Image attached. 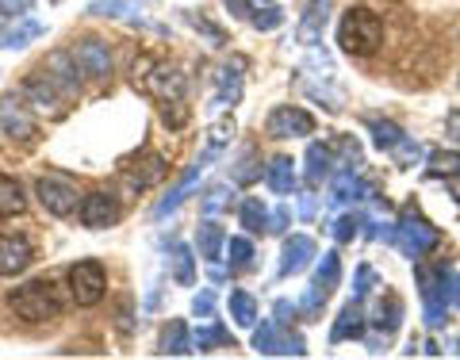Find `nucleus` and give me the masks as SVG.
<instances>
[{"instance_id":"47","label":"nucleus","mask_w":460,"mask_h":360,"mask_svg":"<svg viewBox=\"0 0 460 360\" xmlns=\"http://www.w3.org/2000/svg\"><path fill=\"white\" fill-rule=\"evenodd\" d=\"M192 311L199 314V319H211V314H215V292H211V287H204V292L192 299Z\"/></svg>"},{"instance_id":"19","label":"nucleus","mask_w":460,"mask_h":360,"mask_svg":"<svg viewBox=\"0 0 460 360\" xmlns=\"http://www.w3.org/2000/svg\"><path fill=\"white\" fill-rule=\"evenodd\" d=\"M314 257V241L307 234H292L284 241V253H280V277H296V272H304Z\"/></svg>"},{"instance_id":"14","label":"nucleus","mask_w":460,"mask_h":360,"mask_svg":"<svg viewBox=\"0 0 460 360\" xmlns=\"http://www.w3.org/2000/svg\"><path fill=\"white\" fill-rule=\"evenodd\" d=\"M89 12H93V16H104V20H119V23L154 27V31H162L157 23H150V20H146V8H142L138 0H93Z\"/></svg>"},{"instance_id":"3","label":"nucleus","mask_w":460,"mask_h":360,"mask_svg":"<svg viewBox=\"0 0 460 360\" xmlns=\"http://www.w3.org/2000/svg\"><path fill=\"white\" fill-rule=\"evenodd\" d=\"M8 307L16 311V319L31 322V326L35 322H50V319L62 314V303H58L50 280H31V284L16 287V292H8Z\"/></svg>"},{"instance_id":"33","label":"nucleus","mask_w":460,"mask_h":360,"mask_svg":"<svg viewBox=\"0 0 460 360\" xmlns=\"http://www.w3.org/2000/svg\"><path fill=\"white\" fill-rule=\"evenodd\" d=\"M211 345H230L234 349V338H230V329L226 326H204V329H196V338H192V353H208Z\"/></svg>"},{"instance_id":"23","label":"nucleus","mask_w":460,"mask_h":360,"mask_svg":"<svg viewBox=\"0 0 460 360\" xmlns=\"http://www.w3.org/2000/svg\"><path fill=\"white\" fill-rule=\"evenodd\" d=\"M42 31H47V27H42L39 20H31V16H16V23H12L4 35H0V47H4V50H23L27 42L42 39Z\"/></svg>"},{"instance_id":"21","label":"nucleus","mask_w":460,"mask_h":360,"mask_svg":"<svg viewBox=\"0 0 460 360\" xmlns=\"http://www.w3.org/2000/svg\"><path fill=\"white\" fill-rule=\"evenodd\" d=\"M334 146H323V142H311L307 146V184L319 189L323 180L334 177Z\"/></svg>"},{"instance_id":"54","label":"nucleus","mask_w":460,"mask_h":360,"mask_svg":"<svg viewBox=\"0 0 460 360\" xmlns=\"http://www.w3.org/2000/svg\"><path fill=\"white\" fill-rule=\"evenodd\" d=\"M445 127H449V138H456V142H460V108H453V111H449V119H445Z\"/></svg>"},{"instance_id":"34","label":"nucleus","mask_w":460,"mask_h":360,"mask_svg":"<svg viewBox=\"0 0 460 360\" xmlns=\"http://www.w3.org/2000/svg\"><path fill=\"white\" fill-rule=\"evenodd\" d=\"M169 265H172V280H177V284L189 287L196 280V261H192V250L189 246H172Z\"/></svg>"},{"instance_id":"45","label":"nucleus","mask_w":460,"mask_h":360,"mask_svg":"<svg viewBox=\"0 0 460 360\" xmlns=\"http://www.w3.org/2000/svg\"><path fill=\"white\" fill-rule=\"evenodd\" d=\"M250 23L257 27V31H277V27L284 23V12H277V8H265V12H253V16H250Z\"/></svg>"},{"instance_id":"27","label":"nucleus","mask_w":460,"mask_h":360,"mask_svg":"<svg viewBox=\"0 0 460 360\" xmlns=\"http://www.w3.org/2000/svg\"><path fill=\"white\" fill-rule=\"evenodd\" d=\"M230 138H234V119H219V123H211V131H208V146H204V154H199V165H211L215 157H219L226 146H230Z\"/></svg>"},{"instance_id":"50","label":"nucleus","mask_w":460,"mask_h":360,"mask_svg":"<svg viewBox=\"0 0 460 360\" xmlns=\"http://www.w3.org/2000/svg\"><path fill=\"white\" fill-rule=\"evenodd\" d=\"M31 4L35 0H0V12H4V16H27Z\"/></svg>"},{"instance_id":"25","label":"nucleus","mask_w":460,"mask_h":360,"mask_svg":"<svg viewBox=\"0 0 460 360\" xmlns=\"http://www.w3.org/2000/svg\"><path fill=\"white\" fill-rule=\"evenodd\" d=\"M199 172H204V165H199V162H196V165H192V169H189V172H184V177H181V184H177V189H172V192H169V196L162 199V204H157V207H154V219H165V215H169V211H177V207L184 204V199H189V196H192V189H196V180H199Z\"/></svg>"},{"instance_id":"31","label":"nucleus","mask_w":460,"mask_h":360,"mask_svg":"<svg viewBox=\"0 0 460 360\" xmlns=\"http://www.w3.org/2000/svg\"><path fill=\"white\" fill-rule=\"evenodd\" d=\"M23 207H27V196L20 189V180L0 177V219H12V215H20Z\"/></svg>"},{"instance_id":"48","label":"nucleus","mask_w":460,"mask_h":360,"mask_svg":"<svg viewBox=\"0 0 460 360\" xmlns=\"http://www.w3.org/2000/svg\"><path fill=\"white\" fill-rule=\"evenodd\" d=\"M192 27H196V31H204L208 39H211V47H223V31H219V27H215V23H208L204 16H196V12H192Z\"/></svg>"},{"instance_id":"18","label":"nucleus","mask_w":460,"mask_h":360,"mask_svg":"<svg viewBox=\"0 0 460 360\" xmlns=\"http://www.w3.org/2000/svg\"><path fill=\"white\" fill-rule=\"evenodd\" d=\"M330 4L334 0H311L304 20L296 27V39L304 42V47H314V42H323V31H326V20H330Z\"/></svg>"},{"instance_id":"15","label":"nucleus","mask_w":460,"mask_h":360,"mask_svg":"<svg viewBox=\"0 0 460 360\" xmlns=\"http://www.w3.org/2000/svg\"><path fill=\"white\" fill-rule=\"evenodd\" d=\"M165 177V157L162 154H142L138 162H131V169L123 172V184H127V192H142V189H150V184H157Z\"/></svg>"},{"instance_id":"55","label":"nucleus","mask_w":460,"mask_h":360,"mask_svg":"<svg viewBox=\"0 0 460 360\" xmlns=\"http://www.w3.org/2000/svg\"><path fill=\"white\" fill-rule=\"evenodd\" d=\"M453 307H460V272L453 277Z\"/></svg>"},{"instance_id":"42","label":"nucleus","mask_w":460,"mask_h":360,"mask_svg":"<svg viewBox=\"0 0 460 360\" xmlns=\"http://www.w3.org/2000/svg\"><path fill=\"white\" fill-rule=\"evenodd\" d=\"M230 177H234V184H253L257 177H261V169H257V154L253 150L242 154V162H238V169L230 172Z\"/></svg>"},{"instance_id":"1","label":"nucleus","mask_w":460,"mask_h":360,"mask_svg":"<svg viewBox=\"0 0 460 360\" xmlns=\"http://www.w3.org/2000/svg\"><path fill=\"white\" fill-rule=\"evenodd\" d=\"M338 42H341V50L353 54V57L376 54L380 42H384L380 16H376V12H368V8H349L341 16V23H338Z\"/></svg>"},{"instance_id":"41","label":"nucleus","mask_w":460,"mask_h":360,"mask_svg":"<svg viewBox=\"0 0 460 360\" xmlns=\"http://www.w3.org/2000/svg\"><path fill=\"white\" fill-rule=\"evenodd\" d=\"M387 154L395 157V165H419V157H422V146H419V142H411L407 135H402V138H399V142H395V146L387 150Z\"/></svg>"},{"instance_id":"36","label":"nucleus","mask_w":460,"mask_h":360,"mask_svg":"<svg viewBox=\"0 0 460 360\" xmlns=\"http://www.w3.org/2000/svg\"><path fill=\"white\" fill-rule=\"evenodd\" d=\"M230 319L238 326H253L257 322V303L250 292H230Z\"/></svg>"},{"instance_id":"49","label":"nucleus","mask_w":460,"mask_h":360,"mask_svg":"<svg viewBox=\"0 0 460 360\" xmlns=\"http://www.w3.org/2000/svg\"><path fill=\"white\" fill-rule=\"evenodd\" d=\"M372 280H376V277H372V268H368V265L357 268V287H353V299H365V295H368V287H372Z\"/></svg>"},{"instance_id":"43","label":"nucleus","mask_w":460,"mask_h":360,"mask_svg":"<svg viewBox=\"0 0 460 360\" xmlns=\"http://www.w3.org/2000/svg\"><path fill=\"white\" fill-rule=\"evenodd\" d=\"M230 189L226 184H211V189L204 192V215H219V211H226L230 207V196H226Z\"/></svg>"},{"instance_id":"32","label":"nucleus","mask_w":460,"mask_h":360,"mask_svg":"<svg viewBox=\"0 0 460 360\" xmlns=\"http://www.w3.org/2000/svg\"><path fill=\"white\" fill-rule=\"evenodd\" d=\"M426 172H429V177L456 180V177H460V154H456V150H434V154H429Z\"/></svg>"},{"instance_id":"26","label":"nucleus","mask_w":460,"mask_h":360,"mask_svg":"<svg viewBox=\"0 0 460 360\" xmlns=\"http://www.w3.org/2000/svg\"><path fill=\"white\" fill-rule=\"evenodd\" d=\"M365 196H372V192L353 177V169L334 172V184H330V199H334V204H357V199H365Z\"/></svg>"},{"instance_id":"35","label":"nucleus","mask_w":460,"mask_h":360,"mask_svg":"<svg viewBox=\"0 0 460 360\" xmlns=\"http://www.w3.org/2000/svg\"><path fill=\"white\" fill-rule=\"evenodd\" d=\"M238 215H242V226H246L250 234H265L269 230V207L261 204V199H246Z\"/></svg>"},{"instance_id":"6","label":"nucleus","mask_w":460,"mask_h":360,"mask_svg":"<svg viewBox=\"0 0 460 360\" xmlns=\"http://www.w3.org/2000/svg\"><path fill=\"white\" fill-rule=\"evenodd\" d=\"M35 196L50 215H58V219H66V215L77 211V184L69 180L66 172H47V177H39Z\"/></svg>"},{"instance_id":"11","label":"nucleus","mask_w":460,"mask_h":360,"mask_svg":"<svg viewBox=\"0 0 460 360\" xmlns=\"http://www.w3.org/2000/svg\"><path fill=\"white\" fill-rule=\"evenodd\" d=\"M119 199L111 192H89L81 199V223L89 230H104V226H115L119 223Z\"/></svg>"},{"instance_id":"7","label":"nucleus","mask_w":460,"mask_h":360,"mask_svg":"<svg viewBox=\"0 0 460 360\" xmlns=\"http://www.w3.org/2000/svg\"><path fill=\"white\" fill-rule=\"evenodd\" d=\"M104 292H108V277L96 261H77L69 268V295L77 299V307H96Z\"/></svg>"},{"instance_id":"28","label":"nucleus","mask_w":460,"mask_h":360,"mask_svg":"<svg viewBox=\"0 0 460 360\" xmlns=\"http://www.w3.org/2000/svg\"><path fill=\"white\" fill-rule=\"evenodd\" d=\"M265 180H269L272 192L288 196L296 189V162H292V157H272L269 169H265Z\"/></svg>"},{"instance_id":"16","label":"nucleus","mask_w":460,"mask_h":360,"mask_svg":"<svg viewBox=\"0 0 460 360\" xmlns=\"http://www.w3.org/2000/svg\"><path fill=\"white\" fill-rule=\"evenodd\" d=\"M31 241L20 238V234H4L0 238V277H16V272H23L27 265H31Z\"/></svg>"},{"instance_id":"57","label":"nucleus","mask_w":460,"mask_h":360,"mask_svg":"<svg viewBox=\"0 0 460 360\" xmlns=\"http://www.w3.org/2000/svg\"><path fill=\"white\" fill-rule=\"evenodd\" d=\"M456 353H460V341H456Z\"/></svg>"},{"instance_id":"46","label":"nucleus","mask_w":460,"mask_h":360,"mask_svg":"<svg viewBox=\"0 0 460 360\" xmlns=\"http://www.w3.org/2000/svg\"><path fill=\"white\" fill-rule=\"evenodd\" d=\"M326 295H330V292H326V287H323V284H311V287H307V295H304V299H299V311H307V314H314V311H319V307L326 303Z\"/></svg>"},{"instance_id":"20","label":"nucleus","mask_w":460,"mask_h":360,"mask_svg":"<svg viewBox=\"0 0 460 360\" xmlns=\"http://www.w3.org/2000/svg\"><path fill=\"white\" fill-rule=\"evenodd\" d=\"M365 326H368V319H365L361 299H349V303L341 307V314H338L334 329H330V341H349V338H361V334H365Z\"/></svg>"},{"instance_id":"5","label":"nucleus","mask_w":460,"mask_h":360,"mask_svg":"<svg viewBox=\"0 0 460 360\" xmlns=\"http://www.w3.org/2000/svg\"><path fill=\"white\" fill-rule=\"evenodd\" d=\"M438 226H429L422 215H414V211H402L399 215V223H395V246L407 253V257H426V253H434L438 250Z\"/></svg>"},{"instance_id":"10","label":"nucleus","mask_w":460,"mask_h":360,"mask_svg":"<svg viewBox=\"0 0 460 360\" xmlns=\"http://www.w3.org/2000/svg\"><path fill=\"white\" fill-rule=\"evenodd\" d=\"M0 127H4V135H12V142H31L39 135L31 111H27V104L20 96H4V100H0Z\"/></svg>"},{"instance_id":"53","label":"nucleus","mask_w":460,"mask_h":360,"mask_svg":"<svg viewBox=\"0 0 460 360\" xmlns=\"http://www.w3.org/2000/svg\"><path fill=\"white\" fill-rule=\"evenodd\" d=\"M296 311H299V307H292V303H288V299H280V303H277V322H280V326H292Z\"/></svg>"},{"instance_id":"9","label":"nucleus","mask_w":460,"mask_h":360,"mask_svg":"<svg viewBox=\"0 0 460 360\" xmlns=\"http://www.w3.org/2000/svg\"><path fill=\"white\" fill-rule=\"evenodd\" d=\"M265 131H269V138H304V135L314 131V119H311V111L284 104V108H277L269 115Z\"/></svg>"},{"instance_id":"24","label":"nucleus","mask_w":460,"mask_h":360,"mask_svg":"<svg viewBox=\"0 0 460 360\" xmlns=\"http://www.w3.org/2000/svg\"><path fill=\"white\" fill-rule=\"evenodd\" d=\"M223 246H226V234H223V226L215 223V219H208V223H199V230H196V250H199V257H204L208 265H215L223 257Z\"/></svg>"},{"instance_id":"17","label":"nucleus","mask_w":460,"mask_h":360,"mask_svg":"<svg viewBox=\"0 0 460 360\" xmlns=\"http://www.w3.org/2000/svg\"><path fill=\"white\" fill-rule=\"evenodd\" d=\"M42 74H47L58 89H62L66 96H74L81 89V77H77V57L74 54H66V50H58L47 57V66H42Z\"/></svg>"},{"instance_id":"51","label":"nucleus","mask_w":460,"mask_h":360,"mask_svg":"<svg viewBox=\"0 0 460 360\" xmlns=\"http://www.w3.org/2000/svg\"><path fill=\"white\" fill-rule=\"evenodd\" d=\"M226 12H230L234 20H250V16H253L250 0H226Z\"/></svg>"},{"instance_id":"22","label":"nucleus","mask_w":460,"mask_h":360,"mask_svg":"<svg viewBox=\"0 0 460 360\" xmlns=\"http://www.w3.org/2000/svg\"><path fill=\"white\" fill-rule=\"evenodd\" d=\"M23 92H27V100H31L39 111H58V104H62V96H66L47 74H42V69H39L31 81H27V89H23Z\"/></svg>"},{"instance_id":"30","label":"nucleus","mask_w":460,"mask_h":360,"mask_svg":"<svg viewBox=\"0 0 460 360\" xmlns=\"http://www.w3.org/2000/svg\"><path fill=\"white\" fill-rule=\"evenodd\" d=\"M162 353H165V356H189V353H192L189 326H184L181 319H172V322L162 329Z\"/></svg>"},{"instance_id":"4","label":"nucleus","mask_w":460,"mask_h":360,"mask_svg":"<svg viewBox=\"0 0 460 360\" xmlns=\"http://www.w3.org/2000/svg\"><path fill=\"white\" fill-rule=\"evenodd\" d=\"M419 292H422V307H426V326L438 329L445 326V314H449V303H453V277L445 268H422L419 265Z\"/></svg>"},{"instance_id":"44","label":"nucleus","mask_w":460,"mask_h":360,"mask_svg":"<svg viewBox=\"0 0 460 360\" xmlns=\"http://www.w3.org/2000/svg\"><path fill=\"white\" fill-rule=\"evenodd\" d=\"M361 234V215H341L334 223V241H353Z\"/></svg>"},{"instance_id":"58","label":"nucleus","mask_w":460,"mask_h":360,"mask_svg":"<svg viewBox=\"0 0 460 360\" xmlns=\"http://www.w3.org/2000/svg\"><path fill=\"white\" fill-rule=\"evenodd\" d=\"M54 4H62V0H54Z\"/></svg>"},{"instance_id":"38","label":"nucleus","mask_w":460,"mask_h":360,"mask_svg":"<svg viewBox=\"0 0 460 360\" xmlns=\"http://www.w3.org/2000/svg\"><path fill=\"white\" fill-rule=\"evenodd\" d=\"M226 253H230V268L234 272H246L253 265V246L246 238H230L226 241Z\"/></svg>"},{"instance_id":"39","label":"nucleus","mask_w":460,"mask_h":360,"mask_svg":"<svg viewBox=\"0 0 460 360\" xmlns=\"http://www.w3.org/2000/svg\"><path fill=\"white\" fill-rule=\"evenodd\" d=\"M368 131H372V138H376V146H380V150H392L395 142L402 138V131H399L392 119H372V123H368Z\"/></svg>"},{"instance_id":"13","label":"nucleus","mask_w":460,"mask_h":360,"mask_svg":"<svg viewBox=\"0 0 460 360\" xmlns=\"http://www.w3.org/2000/svg\"><path fill=\"white\" fill-rule=\"evenodd\" d=\"M242 69H246V57H230L226 66L215 69V104L219 108H234L242 100Z\"/></svg>"},{"instance_id":"8","label":"nucleus","mask_w":460,"mask_h":360,"mask_svg":"<svg viewBox=\"0 0 460 360\" xmlns=\"http://www.w3.org/2000/svg\"><path fill=\"white\" fill-rule=\"evenodd\" d=\"M253 349L261 356H307V341L299 334H284L280 322H261L253 329Z\"/></svg>"},{"instance_id":"37","label":"nucleus","mask_w":460,"mask_h":360,"mask_svg":"<svg viewBox=\"0 0 460 360\" xmlns=\"http://www.w3.org/2000/svg\"><path fill=\"white\" fill-rule=\"evenodd\" d=\"M338 280H341V261H338V253L330 250V253H323L319 268H314V284H323L326 292H334Z\"/></svg>"},{"instance_id":"56","label":"nucleus","mask_w":460,"mask_h":360,"mask_svg":"<svg viewBox=\"0 0 460 360\" xmlns=\"http://www.w3.org/2000/svg\"><path fill=\"white\" fill-rule=\"evenodd\" d=\"M456 199H460V184H456Z\"/></svg>"},{"instance_id":"52","label":"nucleus","mask_w":460,"mask_h":360,"mask_svg":"<svg viewBox=\"0 0 460 360\" xmlns=\"http://www.w3.org/2000/svg\"><path fill=\"white\" fill-rule=\"evenodd\" d=\"M284 226H288V207L272 211V215H269V234H284Z\"/></svg>"},{"instance_id":"29","label":"nucleus","mask_w":460,"mask_h":360,"mask_svg":"<svg viewBox=\"0 0 460 360\" xmlns=\"http://www.w3.org/2000/svg\"><path fill=\"white\" fill-rule=\"evenodd\" d=\"M399 319H402V303H399L395 295L380 299L376 311H372V326H376V334H384V338H392V334H395V329H399Z\"/></svg>"},{"instance_id":"12","label":"nucleus","mask_w":460,"mask_h":360,"mask_svg":"<svg viewBox=\"0 0 460 360\" xmlns=\"http://www.w3.org/2000/svg\"><path fill=\"white\" fill-rule=\"evenodd\" d=\"M74 57H77L81 74H89L93 81H108L111 77V50H108V42L84 39V42H77V47H74Z\"/></svg>"},{"instance_id":"59","label":"nucleus","mask_w":460,"mask_h":360,"mask_svg":"<svg viewBox=\"0 0 460 360\" xmlns=\"http://www.w3.org/2000/svg\"><path fill=\"white\" fill-rule=\"evenodd\" d=\"M265 4H272V0H265Z\"/></svg>"},{"instance_id":"2","label":"nucleus","mask_w":460,"mask_h":360,"mask_svg":"<svg viewBox=\"0 0 460 360\" xmlns=\"http://www.w3.org/2000/svg\"><path fill=\"white\" fill-rule=\"evenodd\" d=\"M131 77H135V84L146 96H154V100H181L184 96V89H189V81H184V74L177 66H169V62H157V57H142V62H135V69H131Z\"/></svg>"},{"instance_id":"40","label":"nucleus","mask_w":460,"mask_h":360,"mask_svg":"<svg viewBox=\"0 0 460 360\" xmlns=\"http://www.w3.org/2000/svg\"><path fill=\"white\" fill-rule=\"evenodd\" d=\"M189 104H184V96L181 100H165V104H162V123L165 127H172V131H181V127L184 123H189Z\"/></svg>"}]
</instances>
